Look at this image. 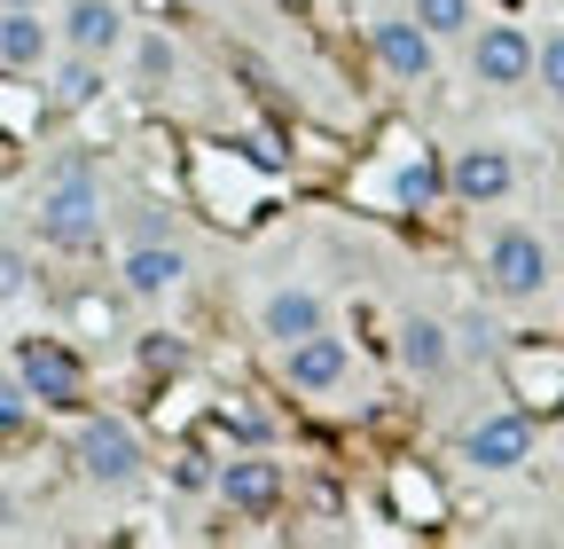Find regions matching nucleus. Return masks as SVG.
Returning a JSON list of instances; mask_svg holds the SVG:
<instances>
[{"label": "nucleus", "mask_w": 564, "mask_h": 549, "mask_svg": "<svg viewBox=\"0 0 564 549\" xmlns=\"http://www.w3.org/2000/svg\"><path fill=\"white\" fill-rule=\"evenodd\" d=\"M32 236L47 251H95L102 244V181H95L87 150H63L40 173V189H32Z\"/></svg>", "instance_id": "f257e3e1"}, {"label": "nucleus", "mask_w": 564, "mask_h": 549, "mask_svg": "<svg viewBox=\"0 0 564 549\" xmlns=\"http://www.w3.org/2000/svg\"><path fill=\"white\" fill-rule=\"evenodd\" d=\"M478 274H486V291H494V299L525 306V299H541V291H549L556 259H549V244H541L533 228H494V236H486V259H478Z\"/></svg>", "instance_id": "f03ea898"}, {"label": "nucleus", "mask_w": 564, "mask_h": 549, "mask_svg": "<svg viewBox=\"0 0 564 549\" xmlns=\"http://www.w3.org/2000/svg\"><path fill=\"white\" fill-rule=\"evenodd\" d=\"M70 463H79V478L87 487H102V495H118V487H133L141 478V432L126 424V417H87L79 424V440H70Z\"/></svg>", "instance_id": "7ed1b4c3"}, {"label": "nucleus", "mask_w": 564, "mask_h": 549, "mask_svg": "<svg viewBox=\"0 0 564 549\" xmlns=\"http://www.w3.org/2000/svg\"><path fill=\"white\" fill-rule=\"evenodd\" d=\"M17 377H24V392L40 408H79L87 400V369H79V354H70L63 337H24V346H17Z\"/></svg>", "instance_id": "20e7f679"}, {"label": "nucleus", "mask_w": 564, "mask_h": 549, "mask_svg": "<svg viewBox=\"0 0 564 549\" xmlns=\"http://www.w3.org/2000/svg\"><path fill=\"white\" fill-rule=\"evenodd\" d=\"M369 55H377V72H384V79L415 87V79H432L440 40L415 24V9H400V17H377V24H369Z\"/></svg>", "instance_id": "39448f33"}, {"label": "nucleus", "mask_w": 564, "mask_h": 549, "mask_svg": "<svg viewBox=\"0 0 564 549\" xmlns=\"http://www.w3.org/2000/svg\"><path fill=\"white\" fill-rule=\"evenodd\" d=\"M55 32H63V47H79V55H118V47H133V17L118 9V0H55Z\"/></svg>", "instance_id": "423d86ee"}, {"label": "nucleus", "mask_w": 564, "mask_h": 549, "mask_svg": "<svg viewBox=\"0 0 564 549\" xmlns=\"http://www.w3.org/2000/svg\"><path fill=\"white\" fill-rule=\"evenodd\" d=\"M533 455V417L525 408H494V417H478L463 432V463L470 471H525Z\"/></svg>", "instance_id": "0eeeda50"}, {"label": "nucleus", "mask_w": 564, "mask_h": 549, "mask_svg": "<svg viewBox=\"0 0 564 549\" xmlns=\"http://www.w3.org/2000/svg\"><path fill=\"white\" fill-rule=\"evenodd\" d=\"M181 274H188V251H181L173 236H133V244L118 251V283H126V299H173Z\"/></svg>", "instance_id": "6e6552de"}, {"label": "nucleus", "mask_w": 564, "mask_h": 549, "mask_svg": "<svg viewBox=\"0 0 564 549\" xmlns=\"http://www.w3.org/2000/svg\"><path fill=\"white\" fill-rule=\"evenodd\" d=\"M510 189H518V165H510V150H494V142H470V150H455V158H447V196H455V204H470V213L502 204Z\"/></svg>", "instance_id": "1a4fd4ad"}, {"label": "nucleus", "mask_w": 564, "mask_h": 549, "mask_svg": "<svg viewBox=\"0 0 564 549\" xmlns=\"http://www.w3.org/2000/svg\"><path fill=\"white\" fill-rule=\"evenodd\" d=\"M533 40L518 32V24H478L470 32V79L478 87H525L533 79Z\"/></svg>", "instance_id": "9d476101"}, {"label": "nucleus", "mask_w": 564, "mask_h": 549, "mask_svg": "<svg viewBox=\"0 0 564 549\" xmlns=\"http://www.w3.org/2000/svg\"><path fill=\"white\" fill-rule=\"evenodd\" d=\"M314 330H329V299H322V291L282 283V291L259 299V337H274V354L299 346V337H314Z\"/></svg>", "instance_id": "9b49d317"}, {"label": "nucleus", "mask_w": 564, "mask_h": 549, "mask_svg": "<svg viewBox=\"0 0 564 549\" xmlns=\"http://www.w3.org/2000/svg\"><path fill=\"white\" fill-rule=\"evenodd\" d=\"M282 377H291L299 392H337L352 377V346L337 330H314V337H299V346H282Z\"/></svg>", "instance_id": "f8f14e48"}, {"label": "nucleus", "mask_w": 564, "mask_h": 549, "mask_svg": "<svg viewBox=\"0 0 564 549\" xmlns=\"http://www.w3.org/2000/svg\"><path fill=\"white\" fill-rule=\"evenodd\" d=\"M63 55V32L47 24V9H0V72H47Z\"/></svg>", "instance_id": "ddd939ff"}, {"label": "nucleus", "mask_w": 564, "mask_h": 549, "mask_svg": "<svg viewBox=\"0 0 564 549\" xmlns=\"http://www.w3.org/2000/svg\"><path fill=\"white\" fill-rule=\"evenodd\" d=\"M212 495H220L228 510H243V518H259V510L282 503V463L274 455H228L220 478H212Z\"/></svg>", "instance_id": "4468645a"}, {"label": "nucleus", "mask_w": 564, "mask_h": 549, "mask_svg": "<svg viewBox=\"0 0 564 549\" xmlns=\"http://www.w3.org/2000/svg\"><path fill=\"white\" fill-rule=\"evenodd\" d=\"M400 369H408L415 385H440V377L455 369V330L432 322V314H408V322H400Z\"/></svg>", "instance_id": "2eb2a0df"}, {"label": "nucleus", "mask_w": 564, "mask_h": 549, "mask_svg": "<svg viewBox=\"0 0 564 549\" xmlns=\"http://www.w3.org/2000/svg\"><path fill=\"white\" fill-rule=\"evenodd\" d=\"M40 79H47L55 110H95V103H102V87H110V63H102V55H79V47H63Z\"/></svg>", "instance_id": "dca6fc26"}, {"label": "nucleus", "mask_w": 564, "mask_h": 549, "mask_svg": "<svg viewBox=\"0 0 564 549\" xmlns=\"http://www.w3.org/2000/svg\"><path fill=\"white\" fill-rule=\"evenodd\" d=\"M408 9H415V24L432 32V40H470V32H478V9H470V0H408Z\"/></svg>", "instance_id": "f3484780"}, {"label": "nucleus", "mask_w": 564, "mask_h": 549, "mask_svg": "<svg viewBox=\"0 0 564 549\" xmlns=\"http://www.w3.org/2000/svg\"><path fill=\"white\" fill-rule=\"evenodd\" d=\"M392 189H400V204H408V213H432V204L447 196V165H432V158H408Z\"/></svg>", "instance_id": "a211bd4d"}, {"label": "nucleus", "mask_w": 564, "mask_h": 549, "mask_svg": "<svg viewBox=\"0 0 564 549\" xmlns=\"http://www.w3.org/2000/svg\"><path fill=\"white\" fill-rule=\"evenodd\" d=\"M173 72H181L173 40H165V32H133V79H141V87H165Z\"/></svg>", "instance_id": "6ab92c4d"}, {"label": "nucleus", "mask_w": 564, "mask_h": 549, "mask_svg": "<svg viewBox=\"0 0 564 549\" xmlns=\"http://www.w3.org/2000/svg\"><path fill=\"white\" fill-rule=\"evenodd\" d=\"M133 362L150 369V377H173V369L188 362V346H181L173 330H141V337H133Z\"/></svg>", "instance_id": "aec40b11"}, {"label": "nucleus", "mask_w": 564, "mask_h": 549, "mask_svg": "<svg viewBox=\"0 0 564 549\" xmlns=\"http://www.w3.org/2000/svg\"><path fill=\"white\" fill-rule=\"evenodd\" d=\"M24 417H32V392H24V377H17V369H0V440H9V432H24Z\"/></svg>", "instance_id": "412c9836"}, {"label": "nucleus", "mask_w": 564, "mask_h": 549, "mask_svg": "<svg viewBox=\"0 0 564 549\" xmlns=\"http://www.w3.org/2000/svg\"><path fill=\"white\" fill-rule=\"evenodd\" d=\"M533 79H541V87L564 103V32H549V40H541V55H533Z\"/></svg>", "instance_id": "4be33fe9"}, {"label": "nucleus", "mask_w": 564, "mask_h": 549, "mask_svg": "<svg viewBox=\"0 0 564 549\" xmlns=\"http://www.w3.org/2000/svg\"><path fill=\"white\" fill-rule=\"evenodd\" d=\"M17 291H24V251L0 244V299H17Z\"/></svg>", "instance_id": "5701e85b"}, {"label": "nucleus", "mask_w": 564, "mask_h": 549, "mask_svg": "<svg viewBox=\"0 0 564 549\" xmlns=\"http://www.w3.org/2000/svg\"><path fill=\"white\" fill-rule=\"evenodd\" d=\"M212 478H220V471H204L196 455H181V463H173V487H188V495H196V487H212Z\"/></svg>", "instance_id": "b1692460"}, {"label": "nucleus", "mask_w": 564, "mask_h": 549, "mask_svg": "<svg viewBox=\"0 0 564 549\" xmlns=\"http://www.w3.org/2000/svg\"><path fill=\"white\" fill-rule=\"evenodd\" d=\"M0 534H17V503L9 495H0Z\"/></svg>", "instance_id": "393cba45"}, {"label": "nucleus", "mask_w": 564, "mask_h": 549, "mask_svg": "<svg viewBox=\"0 0 564 549\" xmlns=\"http://www.w3.org/2000/svg\"><path fill=\"white\" fill-rule=\"evenodd\" d=\"M0 9H47V0H0Z\"/></svg>", "instance_id": "a878e982"}, {"label": "nucleus", "mask_w": 564, "mask_h": 549, "mask_svg": "<svg viewBox=\"0 0 564 549\" xmlns=\"http://www.w3.org/2000/svg\"><path fill=\"white\" fill-rule=\"evenodd\" d=\"M196 9H212V0H196Z\"/></svg>", "instance_id": "bb28decb"}]
</instances>
